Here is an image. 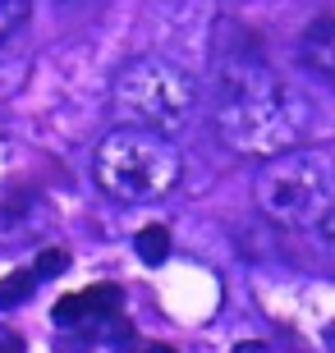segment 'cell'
I'll use <instances>...</instances> for the list:
<instances>
[{"instance_id":"1","label":"cell","mask_w":335,"mask_h":353,"mask_svg":"<svg viewBox=\"0 0 335 353\" xmlns=\"http://www.w3.org/2000/svg\"><path fill=\"white\" fill-rule=\"evenodd\" d=\"M211 124L220 143L239 157H285L312 129V105L289 83L248 51L220 55L211 74Z\"/></svg>"},{"instance_id":"2","label":"cell","mask_w":335,"mask_h":353,"mask_svg":"<svg viewBox=\"0 0 335 353\" xmlns=\"http://www.w3.org/2000/svg\"><path fill=\"white\" fill-rule=\"evenodd\" d=\"M184 174V157L175 138L152 129H129L119 124L97 143L92 152V179L111 202L124 207H142V202H161L175 193V183Z\"/></svg>"},{"instance_id":"3","label":"cell","mask_w":335,"mask_h":353,"mask_svg":"<svg viewBox=\"0 0 335 353\" xmlns=\"http://www.w3.org/2000/svg\"><path fill=\"white\" fill-rule=\"evenodd\" d=\"M253 193H258V207L267 221H276L280 230H308L312 234L335 211V161L312 147L271 157L262 161Z\"/></svg>"},{"instance_id":"4","label":"cell","mask_w":335,"mask_h":353,"mask_svg":"<svg viewBox=\"0 0 335 353\" xmlns=\"http://www.w3.org/2000/svg\"><path fill=\"white\" fill-rule=\"evenodd\" d=\"M115 110L129 129H152V133H175L184 129L198 110V83L193 74L175 60L161 55H138L115 74L111 83Z\"/></svg>"},{"instance_id":"5","label":"cell","mask_w":335,"mask_h":353,"mask_svg":"<svg viewBox=\"0 0 335 353\" xmlns=\"http://www.w3.org/2000/svg\"><path fill=\"white\" fill-rule=\"evenodd\" d=\"M119 307V289H83V294H74V299H65L60 307H55V326L65 330H97L106 326L111 316H115Z\"/></svg>"},{"instance_id":"6","label":"cell","mask_w":335,"mask_h":353,"mask_svg":"<svg viewBox=\"0 0 335 353\" xmlns=\"http://www.w3.org/2000/svg\"><path fill=\"white\" fill-rule=\"evenodd\" d=\"M298 65L317 74V79L335 83V14H322V19H312L303 28V37H298Z\"/></svg>"},{"instance_id":"7","label":"cell","mask_w":335,"mask_h":353,"mask_svg":"<svg viewBox=\"0 0 335 353\" xmlns=\"http://www.w3.org/2000/svg\"><path fill=\"white\" fill-rule=\"evenodd\" d=\"M166 252H170L166 225H147V230L138 234V257L142 262H166Z\"/></svg>"},{"instance_id":"8","label":"cell","mask_w":335,"mask_h":353,"mask_svg":"<svg viewBox=\"0 0 335 353\" xmlns=\"http://www.w3.org/2000/svg\"><path fill=\"white\" fill-rule=\"evenodd\" d=\"M28 10H32V0H0V37H5V32H14V28L23 23Z\"/></svg>"},{"instance_id":"9","label":"cell","mask_w":335,"mask_h":353,"mask_svg":"<svg viewBox=\"0 0 335 353\" xmlns=\"http://www.w3.org/2000/svg\"><path fill=\"white\" fill-rule=\"evenodd\" d=\"M312 243H317V248H322L326 257H331V262H335V211H331V216H326L322 225H317V230H312Z\"/></svg>"},{"instance_id":"10","label":"cell","mask_w":335,"mask_h":353,"mask_svg":"<svg viewBox=\"0 0 335 353\" xmlns=\"http://www.w3.org/2000/svg\"><path fill=\"white\" fill-rule=\"evenodd\" d=\"M55 266H65V252L51 248V252H41V262H37V275L46 280V275H55Z\"/></svg>"},{"instance_id":"11","label":"cell","mask_w":335,"mask_h":353,"mask_svg":"<svg viewBox=\"0 0 335 353\" xmlns=\"http://www.w3.org/2000/svg\"><path fill=\"white\" fill-rule=\"evenodd\" d=\"M0 353H23V340L10 335V330H0Z\"/></svg>"},{"instance_id":"12","label":"cell","mask_w":335,"mask_h":353,"mask_svg":"<svg viewBox=\"0 0 335 353\" xmlns=\"http://www.w3.org/2000/svg\"><path fill=\"white\" fill-rule=\"evenodd\" d=\"M234 353H271L262 340H244V344H234Z\"/></svg>"},{"instance_id":"13","label":"cell","mask_w":335,"mask_h":353,"mask_svg":"<svg viewBox=\"0 0 335 353\" xmlns=\"http://www.w3.org/2000/svg\"><path fill=\"white\" fill-rule=\"evenodd\" d=\"M138 353H175V349H166V344H142Z\"/></svg>"},{"instance_id":"14","label":"cell","mask_w":335,"mask_h":353,"mask_svg":"<svg viewBox=\"0 0 335 353\" xmlns=\"http://www.w3.org/2000/svg\"><path fill=\"white\" fill-rule=\"evenodd\" d=\"M55 5H88V0H55Z\"/></svg>"}]
</instances>
